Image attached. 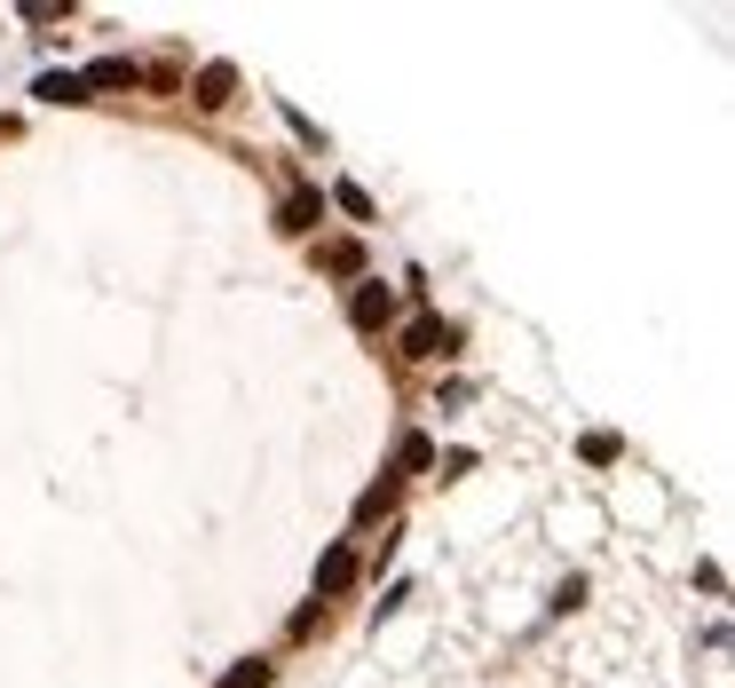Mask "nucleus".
Returning a JSON list of instances; mask_svg holds the SVG:
<instances>
[{
    "label": "nucleus",
    "instance_id": "nucleus-4",
    "mask_svg": "<svg viewBox=\"0 0 735 688\" xmlns=\"http://www.w3.org/2000/svg\"><path fill=\"white\" fill-rule=\"evenodd\" d=\"M229 87H238V72H229V63H206V72H198V104L222 111V104H229Z\"/></svg>",
    "mask_w": 735,
    "mask_h": 688
},
{
    "label": "nucleus",
    "instance_id": "nucleus-2",
    "mask_svg": "<svg viewBox=\"0 0 735 688\" xmlns=\"http://www.w3.org/2000/svg\"><path fill=\"white\" fill-rule=\"evenodd\" d=\"M348 585H356V546H332L317 562V594H348Z\"/></svg>",
    "mask_w": 735,
    "mask_h": 688
},
{
    "label": "nucleus",
    "instance_id": "nucleus-10",
    "mask_svg": "<svg viewBox=\"0 0 735 688\" xmlns=\"http://www.w3.org/2000/svg\"><path fill=\"white\" fill-rule=\"evenodd\" d=\"M222 688H270V665L253 657V665H238V673H222Z\"/></svg>",
    "mask_w": 735,
    "mask_h": 688
},
{
    "label": "nucleus",
    "instance_id": "nucleus-6",
    "mask_svg": "<svg viewBox=\"0 0 735 688\" xmlns=\"http://www.w3.org/2000/svg\"><path fill=\"white\" fill-rule=\"evenodd\" d=\"M309 222H324V190H293V199H285V229H309Z\"/></svg>",
    "mask_w": 735,
    "mask_h": 688
},
{
    "label": "nucleus",
    "instance_id": "nucleus-1",
    "mask_svg": "<svg viewBox=\"0 0 735 688\" xmlns=\"http://www.w3.org/2000/svg\"><path fill=\"white\" fill-rule=\"evenodd\" d=\"M404 348H412V356H451V348H459V324H443V317H419L412 333H404Z\"/></svg>",
    "mask_w": 735,
    "mask_h": 688
},
{
    "label": "nucleus",
    "instance_id": "nucleus-3",
    "mask_svg": "<svg viewBox=\"0 0 735 688\" xmlns=\"http://www.w3.org/2000/svg\"><path fill=\"white\" fill-rule=\"evenodd\" d=\"M388 309H395V293L372 277V285H356V301H348V317L364 324V333H372V324H388Z\"/></svg>",
    "mask_w": 735,
    "mask_h": 688
},
{
    "label": "nucleus",
    "instance_id": "nucleus-7",
    "mask_svg": "<svg viewBox=\"0 0 735 688\" xmlns=\"http://www.w3.org/2000/svg\"><path fill=\"white\" fill-rule=\"evenodd\" d=\"M40 95H48V104H87V87H80L72 72H48V80H40Z\"/></svg>",
    "mask_w": 735,
    "mask_h": 688
},
{
    "label": "nucleus",
    "instance_id": "nucleus-5",
    "mask_svg": "<svg viewBox=\"0 0 735 688\" xmlns=\"http://www.w3.org/2000/svg\"><path fill=\"white\" fill-rule=\"evenodd\" d=\"M143 72H135V63H127V56H104V63H95V72L80 80V87H135Z\"/></svg>",
    "mask_w": 735,
    "mask_h": 688
},
{
    "label": "nucleus",
    "instance_id": "nucleus-9",
    "mask_svg": "<svg viewBox=\"0 0 735 688\" xmlns=\"http://www.w3.org/2000/svg\"><path fill=\"white\" fill-rule=\"evenodd\" d=\"M395 507V483H380V490H364V499H356V522H380Z\"/></svg>",
    "mask_w": 735,
    "mask_h": 688
},
{
    "label": "nucleus",
    "instance_id": "nucleus-8",
    "mask_svg": "<svg viewBox=\"0 0 735 688\" xmlns=\"http://www.w3.org/2000/svg\"><path fill=\"white\" fill-rule=\"evenodd\" d=\"M317 261H324V270H332V277H356V270H364V253H356V246H324Z\"/></svg>",
    "mask_w": 735,
    "mask_h": 688
}]
</instances>
